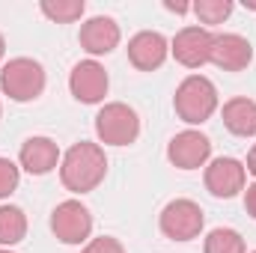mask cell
<instances>
[{"label":"cell","mask_w":256,"mask_h":253,"mask_svg":"<svg viewBox=\"0 0 256 253\" xmlns=\"http://www.w3.org/2000/svg\"><path fill=\"white\" fill-rule=\"evenodd\" d=\"M96 134L108 146H128L140 137V120L137 110L126 102H110L96 114Z\"/></svg>","instance_id":"obj_4"},{"label":"cell","mask_w":256,"mask_h":253,"mask_svg":"<svg viewBox=\"0 0 256 253\" xmlns=\"http://www.w3.org/2000/svg\"><path fill=\"white\" fill-rule=\"evenodd\" d=\"M51 230L63 244H84L92 232V214L80 200H66L51 212Z\"/></svg>","instance_id":"obj_6"},{"label":"cell","mask_w":256,"mask_h":253,"mask_svg":"<svg viewBox=\"0 0 256 253\" xmlns=\"http://www.w3.org/2000/svg\"><path fill=\"white\" fill-rule=\"evenodd\" d=\"M202 253H244V238H242V232H236L230 226H218L206 236Z\"/></svg>","instance_id":"obj_17"},{"label":"cell","mask_w":256,"mask_h":253,"mask_svg":"<svg viewBox=\"0 0 256 253\" xmlns=\"http://www.w3.org/2000/svg\"><path fill=\"white\" fill-rule=\"evenodd\" d=\"M244 208H248L250 218H256V182L248 185V190H244Z\"/></svg>","instance_id":"obj_22"},{"label":"cell","mask_w":256,"mask_h":253,"mask_svg":"<svg viewBox=\"0 0 256 253\" xmlns=\"http://www.w3.org/2000/svg\"><path fill=\"white\" fill-rule=\"evenodd\" d=\"M0 114H3V108H0Z\"/></svg>","instance_id":"obj_28"},{"label":"cell","mask_w":256,"mask_h":253,"mask_svg":"<svg viewBox=\"0 0 256 253\" xmlns=\"http://www.w3.org/2000/svg\"><path fill=\"white\" fill-rule=\"evenodd\" d=\"M120 24L110 18V15H96L90 21L80 24V48L90 54V57H104L110 54L116 45H120Z\"/></svg>","instance_id":"obj_12"},{"label":"cell","mask_w":256,"mask_h":253,"mask_svg":"<svg viewBox=\"0 0 256 253\" xmlns=\"http://www.w3.org/2000/svg\"><path fill=\"white\" fill-rule=\"evenodd\" d=\"M164 6H167V9H170V12H179V15H185V12H188V9H191V6H188V3H164Z\"/></svg>","instance_id":"obj_24"},{"label":"cell","mask_w":256,"mask_h":253,"mask_svg":"<svg viewBox=\"0 0 256 253\" xmlns=\"http://www.w3.org/2000/svg\"><path fill=\"white\" fill-rule=\"evenodd\" d=\"M167 158H170V164L179 167V170H200V167H206L208 158H212V140H208L202 131H196V128H185V131H179V134L170 140Z\"/></svg>","instance_id":"obj_7"},{"label":"cell","mask_w":256,"mask_h":253,"mask_svg":"<svg viewBox=\"0 0 256 253\" xmlns=\"http://www.w3.org/2000/svg\"><path fill=\"white\" fill-rule=\"evenodd\" d=\"M108 86H110V78H108L104 66L98 63V60H80V63L72 68V74H68V90L84 104L104 102Z\"/></svg>","instance_id":"obj_8"},{"label":"cell","mask_w":256,"mask_h":253,"mask_svg":"<svg viewBox=\"0 0 256 253\" xmlns=\"http://www.w3.org/2000/svg\"><path fill=\"white\" fill-rule=\"evenodd\" d=\"M18 164L30 176H45L60 164V149L51 137H27L18 152Z\"/></svg>","instance_id":"obj_14"},{"label":"cell","mask_w":256,"mask_h":253,"mask_svg":"<svg viewBox=\"0 0 256 253\" xmlns=\"http://www.w3.org/2000/svg\"><path fill=\"white\" fill-rule=\"evenodd\" d=\"M224 126L236 137H254L256 134V102L254 98H230L220 110Z\"/></svg>","instance_id":"obj_15"},{"label":"cell","mask_w":256,"mask_h":253,"mask_svg":"<svg viewBox=\"0 0 256 253\" xmlns=\"http://www.w3.org/2000/svg\"><path fill=\"white\" fill-rule=\"evenodd\" d=\"M0 90L12 102H33L45 90V68L39 60L15 57L0 68Z\"/></svg>","instance_id":"obj_3"},{"label":"cell","mask_w":256,"mask_h":253,"mask_svg":"<svg viewBox=\"0 0 256 253\" xmlns=\"http://www.w3.org/2000/svg\"><path fill=\"white\" fill-rule=\"evenodd\" d=\"M212 39H214V33L206 27H185L170 42V51H173L176 63H182L185 68H200L212 57Z\"/></svg>","instance_id":"obj_10"},{"label":"cell","mask_w":256,"mask_h":253,"mask_svg":"<svg viewBox=\"0 0 256 253\" xmlns=\"http://www.w3.org/2000/svg\"><path fill=\"white\" fill-rule=\"evenodd\" d=\"M206 188L212 196H220V200H230L236 196L238 190H244V179H248V170L238 158H214L206 164Z\"/></svg>","instance_id":"obj_9"},{"label":"cell","mask_w":256,"mask_h":253,"mask_svg":"<svg viewBox=\"0 0 256 253\" xmlns=\"http://www.w3.org/2000/svg\"><path fill=\"white\" fill-rule=\"evenodd\" d=\"M108 173V155L98 143L80 140L60 158V182L72 194H90Z\"/></svg>","instance_id":"obj_1"},{"label":"cell","mask_w":256,"mask_h":253,"mask_svg":"<svg viewBox=\"0 0 256 253\" xmlns=\"http://www.w3.org/2000/svg\"><path fill=\"white\" fill-rule=\"evenodd\" d=\"M167 54H170V42L161 33H155V30H143V33L131 36V42H128V60L140 72L161 68Z\"/></svg>","instance_id":"obj_13"},{"label":"cell","mask_w":256,"mask_h":253,"mask_svg":"<svg viewBox=\"0 0 256 253\" xmlns=\"http://www.w3.org/2000/svg\"><path fill=\"white\" fill-rule=\"evenodd\" d=\"M244 6H248V9H256V0H244Z\"/></svg>","instance_id":"obj_26"},{"label":"cell","mask_w":256,"mask_h":253,"mask_svg":"<svg viewBox=\"0 0 256 253\" xmlns=\"http://www.w3.org/2000/svg\"><path fill=\"white\" fill-rule=\"evenodd\" d=\"M244 170H248V173H254V176H256V146L250 149V152H248V164H244Z\"/></svg>","instance_id":"obj_23"},{"label":"cell","mask_w":256,"mask_h":253,"mask_svg":"<svg viewBox=\"0 0 256 253\" xmlns=\"http://www.w3.org/2000/svg\"><path fill=\"white\" fill-rule=\"evenodd\" d=\"M191 9L200 24H224L232 15V0H196Z\"/></svg>","instance_id":"obj_19"},{"label":"cell","mask_w":256,"mask_h":253,"mask_svg":"<svg viewBox=\"0 0 256 253\" xmlns=\"http://www.w3.org/2000/svg\"><path fill=\"white\" fill-rule=\"evenodd\" d=\"M254 253H256V250H254Z\"/></svg>","instance_id":"obj_29"},{"label":"cell","mask_w":256,"mask_h":253,"mask_svg":"<svg viewBox=\"0 0 256 253\" xmlns=\"http://www.w3.org/2000/svg\"><path fill=\"white\" fill-rule=\"evenodd\" d=\"M80 253H126V248L114 236H98V238H90Z\"/></svg>","instance_id":"obj_21"},{"label":"cell","mask_w":256,"mask_h":253,"mask_svg":"<svg viewBox=\"0 0 256 253\" xmlns=\"http://www.w3.org/2000/svg\"><path fill=\"white\" fill-rule=\"evenodd\" d=\"M173 108H176V116L188 126H202L212 120V114L218 110V90L208 78L202 74H191L185 78L179 86H176V96H173Z\"/></svg>","instance_id":"obj_2"},{"label":"cell","mask_w":256,"mask_h":253,"mask_svg":"<svg viewBox=\"0 0 256 253\" xmlns=\"http://www.w3.org/2000/svg\"><path fill=\"white\" fill-rule=\"evenodd\" d=\"M39 9H42L45 18H51L57 24H72L84 15L86 6H84V0H42Z\"/></svg>","instance_id":"obj_18"},{"label":"cell","mask_w":256,"mask_h":253,"mask_svg":"<svg viewBox=\"0 0 256 253\" xmlns=\"http://www.w3.org/2000/svg\"><path fill=\"white\" fill-rule=\"evenodd\" d=\"M27 236V214L18 206H0V248H12Z\"/></svg>","instance_id":"obj_16"},{"label":"cell","mask_w":256,"mask_h":253,"mask_svg":"<svg viewBox=\"0 0 256 253\" xmlns=\"http://www.w3.org/2000/svg\"><path fill=\"white\" fill-rule=\"evenodd\" d=\"M254 60V45L238 36V33H214L212 39V57L208 63H214L224 72H242Z\"/></svg>","instance_id":"obj_11"},{"label":"cell","mask_w":256,"mask_h":253,"mask_svg":"<svg viewBox=\"0 0 256 253\" xmlns=\"http://www.w3.org/2000/svg\"><path fill=\"white\" fill-rule=\"evenodd\" d=\"M18 182H21L18 164L9 161V158H0V200H6L12 190L18 188Z\"/></svg>","instance_id":"obj_20"},{"label":"cell","mask_w":256,"mask_h":253,"mask_svg":"<svg viewBox=\"0 0 256 253\" xmlns=\"http://www.w3.org/2000/svg\"><path fill=\"white\" fill-rule=\"evenodd\" d=\"M202 224H206V214L202 208L194 202V200H173L164 206L161 218H158V226L167 238L173 242H191L202 232Z\"/></svg>","instance_id":"obj_5"},{"label":"cell","mask_w":256,"mask_h":253,"mask_svg":"<svg viewBox=\"0 0 256 253\" xmlns=\"http://www.w3.org/2000/svg\"><path fill=\"white\" fill-rule=\"evenodd\" d=\"M0 253H12V250H9V248H0Z\"/></svg>","instance_id":"obj_27"},{"label":"cell","mask_w":256,"mask_h":253,"mask_svg":"<svg viewBox=\"0 0 256 253\" xmlns=\"http://www.w3.org/2000/svg\"><path fill=\"white\" fill-rule=\"evenodd\" d=\"M3 54H6V39H3V33H0V60H3Z\"/></svg>","instance_id":"obj_25"}]
</instances>
